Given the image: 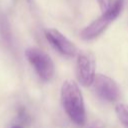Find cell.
<instances>
[{"label":"cell","instance_id":"cell-1","mask_svg":"<svg viewBox=\"0 0 128 128\" xmlns=\"http://www.w3.org/2000/svg\"><path fill=\"white\" fill-rule=\"evenodd\" d=\"M61 102L69 118L78 126L86 121L85 106L82 92L73 80H66L61 87Z\"/></svg>","mask_w":128,"mask_h":128},{"label":"cell","instance_id":"cell-2","mask_svg":"<svg viewBox=\"0 0 128 128\" xmlns=\"http://www.w3.org/2000/svg\"><path fill=\"white\" fill-rule=\"evenodd\" d=\"M123 5L124 0H116L114 5L108 11L102 12L101 16H99L81 31V38H83L84 40H92L102 34L105 29L119 16L123 9Z\"/></svg>","mask_w":128,"mask_h":128},{"label":"cell","instance_id":"cell-3","mask_svg":"<svg viewBox=\"0 0 128 128\" xmlns=\"http://www.w3.org/2000/svg\"><path fill=\"white\" fill-rule=\"evenodd\" d=\"M25 55L29 63L33 66L38 76L43 81H49L54 75L55 68L52 59L43 51L37 48H28Z\"/></svg>","mask_w":128,"mask_h":128},{"label":"cell","instance_id":"cell-4","mask_svg":"<svg viewBox=\"0 0 128 128\" xmlns=\"http://www.w3.org/2000/svg\"><path fill=\"white\" fill-rule=\"evenodd\" d=\"M95 58L92 53L83 51L77 56L76 61V77L83 86L92 85L95 78Z\"/></svg>","mask_w":128,"mask_h":128},{"label":"cell","instance_id":"cell-5","mask_svg":"<svg viewBox=\"0 0 128 128\" xmlns=\"http://www.w3.org/2000/svg\"><path fill=\"white\" fill-rule=\"evenodd\" d=\"M92 84H93L95 93L102 100L110 103L118 100L120 96L119 86L112 78L103 74H98V75H95V78Z\"/></svg>","mask_w":128,"mask_h":128},{"label":"cell","instance_id":"cell-6","mask_svg":"<svg viewBox=\"0 0 128 128\" xmlns=\"http://www.w3.org/2000/svg\"><path fill=\"white\" fill-rule=\"evenodd\" d=\"M45 37L48 42L62 55L72 57L77 53V47L67 37L56 29H46Z\"/></svg>","mask_w":128,"mask_h":128},{"label":"cell","instance_id":"cell-7","mask_svg":"<svg viewBox=\"0 0 128 128\" xmlns=\"http://www.w3.org/2000/svg\"><path fill=\"white\" fill-rule=\"evenodd\" d=\"M116 115L125 128H128V104L120 103L115 107Z\"/></svg>","mask_w":128,"mask_h":128},{"label":"cell","instance_id":"cell-8","mask_svg":"<svg viewBox=\"0 0 128 128\" xmlns=\"http://www.w3.org/2000/svg\"><path fill=\"white\" fill-rule=\"evenodd\" d=\"M116 0H97L98 5L100 7V10L102 12H106L108 11L115 3Z\"/></svg>","mask_w":128,"mask_h":128},{"label":"cell","instance_id":"cell-9","mask_svg":"<svg viewBox=\"0 0 128 128\" xmlns=\"http://www.w3.org/2000/svg\"><path fill=\"white\" fill-rule=\"evenodd\" d=\"M12 128H21V127H19V126H14V127H12Z\"/></svg>","mask_w":128,"mask_h":128}]
</instances>
